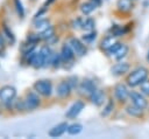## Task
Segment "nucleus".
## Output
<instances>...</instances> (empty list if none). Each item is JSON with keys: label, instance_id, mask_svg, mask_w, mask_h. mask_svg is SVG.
I'll list each match as a JSON object with an SVG mask.
<instances>
[{"label": "nucleus", "instance_id": "f257e3e1", "mask_svg": "<svg viewBox=\"0 0 149 139\" xmlns=\"http://www.w3.org/2000/svg\"><path fill=\"white\" fill-rule=\"evenodd\" d=\"M17 97V90L12 84L0 86V105L8 112H14V100Z\"/></svg>", "mask_w": 149, "mask_h": 139}, {"label": "nucleus", "instance_id": "f03ea898", "mask_svg": "<svg viewBox=\"0 0 149 139\" xmlns=\"http://www.w3.org/2000/svg\"><path fill=\"white\" fill-rule=\"evenodd\" d=\"M149 76V70L146 67H137L132 70L126 78V84L130 88L140 86Z\"/></svg>", "mask_w": 149, "mask_h": 139}, {"label": "nucleus", "instance_id": "7ed1b4c3", "mask_svg": "<svg viewBox=\"0 0 149 139\" xmlns=\"http://www.w3.org/2000/svg\"><path fill=\"white\" fill-rule=\"evenodd\" d=\"M31 89H34L42 98H50L52 96V93L55 92L54 84H52L51 79H48V78H40V79L35 81L33 83Z\"/></svg>", "mask_w": 149, "mask_h": 139}, {"label": "nucleus", "instance_id": "20e7f679", "mask_svg": "<svg viewBox=\"0 0 149 139\" xmlns=\"http://www.w3.org/2000/svg\"><path fill=\"white\" fill-rule=\"evenodd\" d=\"M23 100L26 104V110L27 112H31L41 107L42 105V97L34 90H27L23 95Z\"/></svg>", "mask_w": 149, "mask_h": 139}, {"label": "nucleus", "instance_id": "39448f33", "mask_svg": "<svg viewBox=\"0 0 149 139\" xmlns=\"http://www.w3.org/2000/svg\"><path fill=\"white\" fill-rule=\"evenodd\" d=\"M59 54L62 56V60H63V67H65L66 69H70L73 63H74V60H76V54L73 51V49L71 48V46L69 44V42H64L62 46H61V49H59Z\"/></svg>", "mask_w": 149, "mask_h": 139}, {"label": "nucleus", "instance_id": "423d86ee", "mask_svg": "<svg viewBox=\"0 0 149 139\" xmlns=\"http://www.w3.org/2000/svg\"><path fill=\"white\" fill-rule=\"evenodd\" d=\"M98 89V85H97V83H95V81L94 79H92V78H88V77H86V78H83L80 82H79V85H78V88H77V91H78V93L80 95V96H84V97H88L94 90H97Z\"/></svg>", "mask_w": 149, "mask_h": 139}, {"label": "nucleus", "instance_id": "0eeeda50", "mask_svg": "<svg viewBox=\"0 0 149 139\" xmlns=\"http://www.w3.org/2000/svg\"><path fill=\"white\" fill-rule=\"evenodd\" d=\"M68 42L73 49L77 57H84L87 54V44H85L81 39L76 37V36H70L68 39Z\"/></svg>", "mask_w": 149, "mask_h": 139}, {"label": "nucleus", "instance_id": "6e6552de", "mask_svg": "<svg viewBox=\"0 0 149 139\" xmlns=\"http://www.w3.org/2000/svg\"><path fill=\"white\" fill-rule=\"evenodd\" d=\"M73 89L70 85V83L68 82V79H62L61 82H58V84L55 88V95L56 97H58L59 99H66L71 96Z\"/></svg>", "mask_w": 149, "mask_h": 139}, {"label": "nucleus", "instance_id": "1a4fd4ad", "mask_svg": "<svg viewBox=\"0 0 149 139\" xmlns=\"http://www.w3.org/2000/svg\"><path fill=\"white\" fill-rule=\"evenodd\" d=\"M84 109H85V102L83 99H77L68 107L64 116L66 119H76Z\"/></svg>", "mask_w": 149, "mask_h": 139}, {"label": "nucleus", "instance_id": "9d476101", "mask_svg": "<svg viewBox=\"0 0 149 139\" xmlns=\"http://www.w3.org/2000/svg\"><path fill=\"white\" fill-rule=\"evenodd\" d=\"M129 92L130 91L128 89V85L125 83H118L113 88V95H114L115 99L122 104L129 99Z\"/></svg>", "mask_w": 149, "mask_h": 139}, {"label": "nucleus", "instance_id": "9b49d317", "mask_svg": "<svg viewBox=\"0 0 149 139\" xmlns=\"http://www.w3.org/2000/svg\"><path fill=\"white\" fill-rule=\"evenodd\" d=\"M129 70H130V64L122 60V61H116V63H114L111 67L109 72L115 77H120L129 72Z\"/></svg>", "mask_w": 149, "mask_h": 139}, {"label": "nucleus", "instance_id": "f8f14e48", "mask_svg": "<svg viewBox=\"0 0 149 139\" xmlns=\"http://www.w3.org/2000/svg\"><path fill=\"white\" fill-rule=\"evenodd\" d=\"M87 99H88L90 103L93 104L94 106L100 107V106H102V105L106 103V92H105V90L98 88L97 90H94V91L87 97Z\"/></svg>", "mask_w": 149, "mask_h": 139}, {"label": "nucleus", "instance_id": "ddd939ff", "mask_svg": "<svg viewBox=\"0 0 149 139\" xmlns=\"http://www.w3.org/2000/svg\"><path fill=\"white\" fill-rule=\"evenodd\" d=\"M0 29H1L2 34H3V36L6 37L8 46L13 47V46L16 43V36H15V34H14L12 27H10L5 20H2V21L0 22Z\"/></svg>", "mask_w": 149, "mask_h": 139}, {"label": "nucleus", "instance_id": "4468645a", "mask_svg": "<svg viewBox=\"0 0 149 139\" xmlns=\"http://www.w3.org/2000/svg\"><path fill=\"white\" fill-rule=\"evenodd\" d=\"M129 99L132 102V104L146 110L148 107V100L146 98V96L142 92H137V91H130L129 92Z\"/></svg>", "mask_w": 149, "mask_h": 139}, {"label": "nucleus", "instance_id": "2eb2a0df", "mask_svg": "<svg viewBox=\"0 0 149 139\" xmlns=\"http://www.w3.org/2000/svg\"><path fill=\"white\" fill-rule=\"evenodd\" d=\"M68 126H69V123L68 121H61L56 125H54L49 131H48V135L50 138H59L62 137L66 130H68Z\"/></svg>", "mask_w": 149, "mask_h": 139}, {"label": "nucleus", "instance_id": "dca6fc26", "mask_svg": "<svg viewBox=\"0 0 149 139\" xmlns=\"http://www.w3.org/2000/svg\"><path fill=\"white\" fill-rule=\"evenodd\" d=\"M49 26H51V22H50L49 18L43 16V18H40V19H36V20H31V28H33V30H35L37 33L43 32Z\"/></svg>", "mask_w": 149, "mask_h": 139}, {"label": "nucleus", "instance_id": "f3484780", "mask_svg": "<svg viewBox=\"0 0 149 139\" xmlns=\"http://www.w3.org/2000/svg\"><path fill=\"white\" fill-rule=\"evenodd\" d=\"M38 48V46L36 44H31L27 41H23L20 43V47H19V51H20V58H23L26 56H28L29 54H31L33 51H35L36 49Z\"/></svg>", "mask_w": 149, "mask_h": 139}, {"label": "nucleus", "instance_id": "a211bd4d", "mask_svg": "<svg viewBox=\"0 0 149 139\" xmlns=\"http://www.w3.org/2000/svg\"><path fill=\"white\" fill-rule=\"evenodd\" d=\"M12 6H13V9L16 16L20 20H23L26 18V8H24L22 0H12Z\"/></svg>", "mask_w": 149, "mask_h": 139}, {"label": "nucleus", "instance_id": "6ab92c4d", "mask_svg": "<svg viewBox=\"0 0 149 139\" xmlns=\"http://www.w3.org/2000/svg\"><path fill=\"white\" fill-rule=\"evenodd\" d=\"M115 42H116V37H115L114 35H112V34H108V35H106V36H104V37L101 39L99 47H100V49H101L102 51H106V50H108Z\"/></svg>", "mask_w": 149, "mask_h": 139}, {"label": "nucleus", "instance_id": "aec40b11", "mask_svg": "<svg viewBox=\"0 0 149 139\" xmlns=\"http://www.w3.org/2000/svg\"><path fill=\"white\" fill-rule=\"evenodd\" d=\"M95 9H97V6H95L93 2H91L90 0L84 1V2H81V4L79 5V11H80V13H81L83 15H85V16L91 15Z\"/></svg>", "mask_w": 149, "mask_h": 139}, {"label": "nucleus", "instance_id": "412c9836", "mask_svg": "<svg viewBox=\"0 0 149 139\" xmlns=\"http://www.w3.org/2000/svg\"><path fill=\"white\" fill-rule=\"evenodd\" d=\"M115 7L120 13H128L133 9V0H118Z\"/></svg>", "mask_w": 149, "mask_h": 139}, {"label": "nucleus", "instance_id": "4be33fe9", "mask_svg": "<svg viewBox=\"0 0 149 139\" xmlns=\"http://www.w3.org/2000/svg\"><path fill=\"white\" fill-rule=\"evenodd\" d=\"M126 112L127 114H129L130 117H134V118H142L143 117V113H144V110L134 105V104H129L126 106Z\"/></svg>", "mask_w": 149, "mask_h": 139}, {"label": "nucleus", "instance_id": "5701e85b", "mask_svg": "<svg viewBox=\"0 0 149 139\" xmlns=\"http://www.w3.org/2000/svg\"><path fill=\"white\" fill-rule=\"evenodd\" d=\"M128 51H129V47L126 44V43H121V46L119 47V49L115 51V54L113 55V58L115 61H122L127 55H128Z\"/></svg>", "mask_w": 149, "mask_h": 139}, {"label": "nucleus", "instance_id": "b1692460", "mask_svg": "<svg viewBox=\"0 0 149 139\" xmlns=\"http://www.w3.org/2000/svg\"><path fill=\"white\" fill-rule=\"evenodd\" d=\"M95 29V21L93 18H91L90 15L84 16L83 18V26H81V30L84 32H91Z\"/></svg>", "mask_w": 149, "mask_h": 139}, {"label": "nucleus", "instance_id": "393cba45", "mask_svg": "<svg viewBox=\"0 0 149 139\" xmlns=\"http://www.w3.org/2000/svg\"><path fill=\"white\" fill-rule=\"evenodd\" d=\"M128 33V28L125 27V26H120V25H113L111 28H109V34L114 35L115 37H120V36H123Z\"/></svg>", "mask_w": 149, "mask_h": 139}, {"label": "nucleus", "instance_id": "a878e982", "mask_svg": "<svg viewBox=\"0 0 149 139\" xmlns=\"http://www.w3.org/2000/svg\"><path fill=\"white\" fill-rule=\"evenodd\" d=\"M83 124L78 123V121H73L71 124H69L68 126V130H66V133L69 135H78L79 133H81L83 131Z\"/></svg>", "mask_w": 149, "mask_h": 139}, {"label": "nucleus", "instance_id": "bb28decb", "mask_svg": "<svg viewBox=\"0 0 149 139\" xmlns=\"http://www.w3.org/2000/svg\"><path fill=\"white\" fill-rule=\"evenodd\" d=\"M24 41H27V42H29V43H31V44H36V46H38L41 42H43L42 39H41L40 33H37V32H35V30H34V32H29V33L26 35Z\"/></svg>", "mask_w": 149, "mask_h": 139}, {"label": "nucleus", "instance_id": "cd10ccee", "mask_svg": "<svg viewBox=\"0 0 149 139\" xmlns=\"http://www.w3.org/2000/svg\"><path fill=\"white\" fill-rule=\"evenodd\" d=\"M97 36H98V33H97L95 29H94V30H91V32H85V33L81 35L80 39L83 40V42H84L85 44L90 46V44H92V43L95 41Z\"/></svg>", "mask_w": 149, "mask_h": 139}, {"label": "nucleus", "instance_id": "c85d7f7f", "mask_svg": "<svg viewBox=\"0 0 149 139\" xmlns=\"http://www.w3.org/2000/svg\"><path fill=\"white\" fill-rule=\"evenodd\" d=\"M114 107H115V105H114L113 99H108V100H106V103L104 104L102 110L100 111V116H101V117H108V116L113 112Z\"/></svg>", "mask_w": 149, "mask_h": 139}, {"label": "nucleus", "instance_id": "c756f323", "mask_svg": "<svg viewBox=\"0 0 149 139\" xmlns=\"http://www.w3.org/2000/svg\"><path fill=\"white\" fill-rule=\"evenodd\" d=\"M40 35H41L42 41H43V42H47L49 39H51L54 35H56V29H55V27L51 25V26H49L47 29H44L43 32H41Z\"/></svg>", "mask_w": 149, "mask_h": 139}, {"label": "nucleus", "instance_id": "7c9ffc66", "mask_svg": "<svg viewBox=\"0 0 149 139\" xmlns=\"http://www.w3.org/2000/svg\"><path fill=\"white\" fill-rule=\"evenodd\" d=\"M62 67H63V60H62V56H61L59 51H58V53L55 51V54H54V56H52V60H51L50 68L54 69V70H57V69H59V68H62Z\"/></svg>", "mask_w": 149, "mask_h": 139}, {"label": "nucleus", "instance_id": "2f4dec72", "mask_svg": "<svg viewBox=\"0 0 149 139\" xmlns=\"http://www.w3.org/2000/svg\"><path fill=\"white\" fill-rule=\"evenodd\" d=\"M14 112H19V113L27 112L23 97H16L15 98V100H14Z\"/></svg>", "mask_w": 149, "mask_h": 139}, {"label": "nucleus", "instance_id": "473e14b6", "mask_svg": "<svg viewBox=\"0 0 149 139\" xmlns=\"http://www.w3.org/2000/svg\"><path fill=\"white\" fill-rule=\"evenodd\" d=\"M7 47H8L7 40H6V37L3 36V34H2V32L0 29V57H5L6 56Z\"/></svg>", "mask_w": 149, "mask_h": 139}, {"label": "nucleus", "instance_id": "72a5a7b5", "mask_svg": "<svg viewBox=\"0 0 149 139\" xmlns=\"http://www.w3.org/2000/svg\"><path fill=\"white\" fill-rule=\"evenodd\" d=\"M48 11H49V7H47V6L42 5V6H41L36 12H35V14L33 15V19H31V20H36V19H40V18L45 16V14L48 13Z\"/></svg>", "mask_w": 149, "mask_h": 139}, {"label": "nucleus", "instance_id": "f704fd0d", "mask_svg": "<svg viewBox=\"0 0 149 139\" xmlns=\"http://www.w3.org/2000/svg\"><path fill=\"white\" fill-rule=\"evenodd\" d=\"M83 18L84 16H77L74 18L71 22H70V26L72 29L74 30H81V26H83Z\"/></svg>", "mask_w": 149, "mask_h": 139}, {"label": "nucleus", "instance_id": "c9c22d12", "mask_svg": "<svg viewBox=\"0 0 149 139\" xmlns=\"http://www.w3.org/2000/svg\"><path fill=\"white\" fill-rule=\"evenodd\" d=\"M66 79H68V82L70 83V85L72 86V89H73V90H77V88H78V85H79V82H80L79 77L76 76V75H71V76L66 77Z\"/></svg>", "mask_w": 149, "mask_h": 139}, {"label": "nucleus", "instance_id": "e433bc0d", "mask_svg": "<svg viewBox=\"0 0 149 139\" xmlns=\"http://www.w3.org/2000/svg\"><path fill=\"white\" fill-rule=\"evenodd\" d=\"M120 46H121V42H118V41H116V42H115V43H114V44H113L108 50H106V51H105V53H106V55H107L108 57H113V55L115 54V51L119 49V47H120Z\"/></svg>", "mask_w": 149, "mask_h": 139}, {"label": "nucleus", "instance_id": "4c0bfd02", "mask_svg": "<svg viewBox=\"0 0 149 139\" xmlns=\"http://www.w3.org/2000/svg\"><path fill=\"white\" fill-rule=\"evenodd\" d=\"M140 91H141L144 96L149 97V79H148V78L140 85Z\"/></svg>", "mask_w": 149, "mask_h": 139}, {"label": "nucleus", "instance_id": "58836bf2", "mask_svg": "<svg viewBox=\"0 0 149 139\" xmlns=\"http://www.w3.org/2000/svg\"><path fill=\"white\" fill-rule=\"evenodd\" d=\"M58 41H59V37H58V35L56 34V35H54L51 39H49L45 43H48L49 46H55V44H57V43H58Z\"/></svg>", "mask_w": 149, "mask_h": 139}, {"label": "nucleus", "instance_id": "ea45409f", "mask_svg": "<svg viewBox=\"0 0 149 139\" xmlns=\"http://www.w3.org/2000/svg\"><path fill=\"white\" fill-rule=\"evenodd\" d=\"M90 1H91V2H93V4L97 6V8H98V7H100V6L102 5V0H90Z\"/></svg>", "mask_w": 149, "mask_h": 139}, {"label": "nucleus", "instance_id": "a19ab883", "mask_svg": "<svg viewBox=\"0 0 149 139\" xmlns=\"http://www.w3.org/2000/svg\"><path fill=\"white\" fill-rule=\"evenodd\" d=\"M55 1H56V0H45V1L43 2V5H44V6H47V7H50Z\"/></svg>", "mask_w": 149, "mask_h": 139}, {"label": "nucleus", "instance_id": "79ce46f5", "mask_svg": "<svg viewBox=\"0 0 149 139\" xmlns=\"http://www.w3.org/2000/svg\"><path fill=\"white\" fill-rule=\"evenodd\" d=\"M146 60H147V62L149 63V49H148V51H147V56H146Z\"/></svg>", "mask_w": 149, "mask_h": 139}, {"label": "nucleus", "instance_id": "37998d69", "mask_svg": "<svg viewBox=\"0 0 149 139\" xmlns=\"http://www.w3.org/2000/svg\"><path fill=\"white\" fill-rule=\"evenodd\" d=\"M29 1H36V0H29Z\"/></svg>", "mask_w": 149, "mask_h": 139}, {"label": "nucleus", "instance_id": "c03bdc74", "mask_svg": "<svg viewBox=\"0 0 149 139\" xmlns=\"http://www.w3.org/2000/svg\"><path fill=\"white\" fill-rule=\"evenodd\" d=\"M133 1H135V0H133Z\"/></svg>", "mask_w": 149, "mask_h": 139}]
</instances>
